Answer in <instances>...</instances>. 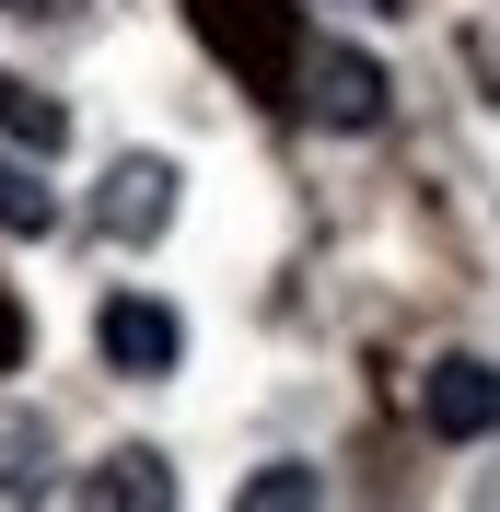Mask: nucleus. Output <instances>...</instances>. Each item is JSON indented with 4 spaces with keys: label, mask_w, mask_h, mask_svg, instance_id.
Listing matches in <instances>:
<instances>
[{
    "label": "nucleus",
    "mask_w": 500,
    "mask_h": 512,
    "mask_svg": "<svg viewBox=\"0 0 500 512\" xmlns=\"http://www.w3.org/2000/svg\"><path fill=\"white\" fill-rule=\"evenodd\" d=\"M291 82H303V117H314V128H384V105H396L384 59H373V47H349V35L303 47V59H291Z\"/></svg>",
    "instance_id": "1"
},
{
    "label": "nucleus",
    "mask_w": 500,
    "mask_h": 512,
    "mask_svg": "<svg viewBox=\"0 0 500 512\" xmlns=\"http://www.w3.org/2000/svg\"><path fill=\"white\" fill-rule=\"evenodd\" d=\"M198 35L221 47V70H245V82H291L303 59V35H291V0H187Z\"/></svg>",
    "instance_id": "2"
},
{
    "label": "nucleus",
    "mask_w": 500,
    "mask_h": 512,
    "mask_svg": "<svg viewBox=\"0 0 500 512\" xmlns=\"http://www.w3.org/2000/svg\"><path fill=\"white\" fill-rule=\"evenodd\" d=\"M94 350H105V373H128V384H163L175 361H187V315H175V303H152V291H105Z\"/></svg>",
    "instance_id": "3"
},
{
    "label": "nucleus",
    "mask_w": 500,
    "mask_h": 512,
    "mask_svg": "<svg viewBox=\"0 0 500 512\" xmlns=\"http://www.w3.org/2000/svg\"><path fill=\"white\" fill-rule=\"evenodd\" d=\"M163 222H175V163L163 152H117L105 187H94V233L105 245H152Z\"/></svg>",
    "instance_id": "4"
},
{
    "label": "nucleus",
    "mask_w": 500,
    "mask_h": 512,
    "mask_svg": "<svg viewBox=\"0 0 500 512\" xmlns=\"http://www.w3.org/2000/svg\"><path fill=\"white\" fill-rule=\"evenodd\" d=\"M419 419H431L442 443H477V431H500V373L477 350H442L431 384H419Z\"/></svg>",
    "instance_id": "5"
},
{
    "label": "nucleus",
    "mask_w": 500,
    "mask_h": 512,
    "mask_svg": "<svg viewBox=\"0 0 500 512\" xmlns=\"http://www.w3.org/2000/svg\"><path fill=\"white\" fill-rule=\"evenodd\" d=\"M70 501H94V512H163V501H175V466H163L152 443H117L105 466L70 478Z\"/></svg>",
    "instance_id": "6"
},
{
    "label": "nucleus",
    "mask_w": 500,
    "mask_h": 512,
    "mask_svg": "<svg viewBox=\"0 0 500 512\" xmlns=\"http://www.w3.org/2000/svg\"><path fill=\"white\" fill-rule=\"evenodd\" d=\"M59 489V431L35 408H0V501H47Z\"/></svg>",
    "instance_id": "7"
},
{
    "label": "nucleus",
    "mask_w": 500,
    "mask_h": 512,
    "mask_svg": "<svg viewBox=\"0 0 500 512\" xmlns=\"http://www.w3.org/2000/svg\"><path fill=\"white\" fill-rule=\"evenodd\" d=\"M0 140H12V152H59L70 105L47 94V82H24V70H0Z\"/></svg>",
    "instance_id": "8"
},
{
    "label": "nucleus",
    "mask_w": 500,
    "mask_h": 512,
    "mask_svg": "<svg viewBox=\"0 0 500 512\" xmlns=\"http://www.w3.org/2000/svg\"><path fill=\"white\" fill-rule=\"evenodd\" d=\"M0 233H59V187H35V163L0 152Z\"/></svg>",
    "instance_id": "9"
},
{
    "label": "nucleus",
    "mask_w": 500,
    "mask_h": 512,
    "mask_svg": "<svg viewBox=\"0 0 500 512\" xmlns=\"http://www.w3.org/2000/svg\"><path fill=\"white\" fill-rule=\"evenodd\" d=\"M233 501H245V512H256V501H326V478H314V466H256Z\"/></svg>",
    "instance_id": "10"
},
{
    "label": "nucleus",
    "mask_w": 500,
    "mask_h": 512,
    "mask_svg": "<svg viewBox=\"0 0 500 512\" xmlns=\"http://www.w3.org/2000/svg\"><path fill=\"white\" fill-rule=\"evenodd\" d=\"M0 373H24V303L0 291Z\"/></svg>",
    "instance_id": "11"
},
{
    "label": "nucleus",
    "mask_w": 500,
    "mask_h": 512,
    "mask_svg": "<svg viewBox=\"0 0 500 512\" xmlns=\"http://www.w3.org/2000/svg\"><path fill=\"white\" fill-rule=\"evenodd\" d=\"M338 12H361V24H396V12H419V0H338Z\"/></svg>",
    "instance_id": "12"
},
{
    "label": "nucleus",
    "mask_w": 500,
    "mask_h": 512,
    "mask_svg": "<svg viewBox=\"0 0 500 512\" xmlns=\"http://www.w3.org/2000/svg\"><path fill=\"white\" fill-rule=\"evenodd\" d=\"M0 12H24V24H47V12H59V0H0Z\"/></svg>",
    "instance_id": "13"
}]
</instances>
